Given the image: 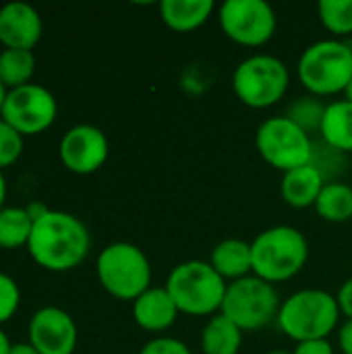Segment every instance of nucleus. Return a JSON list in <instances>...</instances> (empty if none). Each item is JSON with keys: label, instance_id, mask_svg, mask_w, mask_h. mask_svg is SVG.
Listing matches in <instances>:
<instances>
[{"label": "nucleus", "instance_id": "bb28decb", "mask_svg": "<svg viewBox=\"0 0 352 354\" xmlns=\"http://www.w3.org/2000/svg\"><path fill=\"white\" fill-rule=\"evenodd\" d=\"M19 303H21V290L17 282L0 272V326L12 319V315L19 309Z\"/></svg>", "mask_w": 352, "mask_h": 354}, {"label": "nucleus", "instance_id": "e433bc0d", "mask_svg": "<svg viewBox=\"0 0 352 354\" xmlns=\"http://www.w3.org/2000/svg\"><path fill=\"white\" fill-rule=\"evenodd\" d=\"M268 354H293V353H284V351H274V353H268Z\"/></svg>", "mask_w": 352, "mask_h": 354}, {"label": "nucleus", "instance_id": "6e6552de", "mask_svg": "<svg viewBox=\"0 0 352 354\" xmlns=\"http://www.w3.org/2000/svg\"><path fill=\"white\" fill-rule=\"evenodd\" d=\"M280 305L274 284L251 274L228 284L220 313L243 332H257L278 319Z\"/></svg>", "mask_w": 352, "mask_h": 354}, {"label": "nucleus", "instance_id": "412c9836", "mask_svg": "<svg viewBox=\"0 0 352 354\" xmlns=\"http://www.w3.org/2000/svg\"><path fill=\"white\" fill-rule=\"evenodd\" d=\"M313 207L317 216L326 222H349L352 220V187L340 180H328Z\"/></svg>", "mask_w": 352, "mask_h": 354}, {"label": "nucleus", "instance_id": "4be33fe9", "mask_svg": "<svg viewBox=\"0 0 352 354\" xmlns=\"http://www.w3.org/2000/svg\"><path fill=\"white\" fill-rule=\"evenodd\" d=\"M35 71V56L31 50H2L0 52V83L10 91L31 81Z\"/></svg>", "mask_w": 352, "mask_h": 354}, {"label": "nucleus", "instance_id": "6ab92c4d", "mask_svg": "<svg viewBox=\"0 0 352 354\" xmlns=\"http://www.w3.org/2000/svg\"><path fill=\"white\" fill-rule=\"evenodd\" d=\"M319 135L330 149L352 153V104L349 100H334L326 106Z\"/></svg>", "mask_w": 352, "mask_h": 354}, {"label": "nucleus", "instance_id": "cd10ccee", "mask_svg": "<svg viewBox=\"0 0 352 354\" xmlns=\"http://www.w3.org/2000/svg\"><path fill=\"white\" fill-rule=\"evenodd\" d=\"M139 354H191L189 346L176 338H151L147 344H143V348L139 351Z\"/></svg>", "mask_w": 352, "mask_h": 354}, {"label": "nucleus", "instance_id": "b1692460", "mask_svg": "<svg viewBox=\"0 0 352 354\" xmlns=\"http://www.w3.org/2000/svg\"><path fill=\"white\" fill-rule=\"evenodd\" d=\"M317 15L330 33L338 37L352 33V0H322L317 4Z\"/></svg>", "mask_w": 352, "mask_h": 354}, {"label": "nucleus", "instance_id": "c756f323", "mask_svg": "<svg viewBox=\"0 0 352 354\" xmlns=\"http://www.w3.org/2000/svg\"><path fill=\"white\" fill-rule=\"evenodd\" d=\"M336 299H338V305H340L342 315H346L349 319H352V276L340 286Z\"/></svg>", "mask_w": 352, "mask_h": 354}, {"label": "nucleus", "instance_id": "a211bd4d", "mask_svg": "<svg viewBox=\"0 0 352 354\" xmlns=\"http://www.w3.org/2000/svg\"><path fill=\"white\" fill-rule=\"evenodd\" d=\"M216 4L212 0H162L160 2V19L164 25L178 33H189L199 29L212 12Z\"/></svg>", "mask_w": 352, "mask_h": 354}, {"label": "nucleus", "instance_id": "1a4fd4ad", "mask_svg": "<svg viewBox=\"0 0 352 354\" xmlns=\"http://www.w3.org/2000/svg\"><path fill=\"white\" fill-rule=\"evenodd\" d=\"M255 145L263 162L282 174L311 164L315 156L311 135L288 116L266 118L255 133Z\"/></svg>", "mask_w": 352, "mask_h": 354}, {"label": "nucleus", "instance_id": "a878e982", "mask_svg": "<svg viewBox=\"0 0 352 354\" xmlns=\"http://www.w3.org/2000/svg\"><path fill=\"white\" fill-rule=\"evenodd\" d=\"M23 153V135L0 118V172L12 166Z\"/></svg>", "mask_w": 352, "mask_h": 354}, {"label": "nucleus", "instance_id": "39448f33", "mask_svg": "<svg viewBox=\"0 0 352 354\" xmlns=\"http://www.w3.org/2000/svg\"><path fill=\"white\" fill-rule=\"evenodd\" d=\"M297 75L309 95L330 97L344 93L352 79V46L342 39H319L299 58Z\"/></svg>", "mask_w": 352, "mask_h": 354}, {"label": "nucleus", "instance_id": "f8f14e48", "mask_svg": "<svg viewBox=\"0 0 352 354\" xmlns=\"http://www.w3.org/2000/svg\"><path fill=\"white\" fill-rule=\"evenodd\" d=\"M110 153L108 137L102 129L93 124H77L71 127L58 147V156L62 166L73 174H93L98 172Z\"/></svg>", "mask_w": 352, "mask_h": 354}, {"label": "nucleus", "instance_id": "ddd939ff", "mask_svg": "<svg viewBox=\"0 0 352 354\" xmlns=\"http://www.w3.org/2000/svg\"><path fill=\"white\" fill-rule=\"evenodd\" d=\"M77 338V324L64 309L44 307L31 315L29 344L39 354H73Z\"/></svg>", "mask_w": 352, "mask_h": 354}, {"label": "nucleus", "instance_id": "9b49d317", "mask_svg": "<svg viewBox=\"0 0 352 354\" xmlns=\"http://www.w3.org/2000/svg\"><path fill=\"white\" fill-rule=\"evenodd\" d=\"M58 114V102L50 89L37 83L10 89L6 93L0 118L8 122L19 135L31 137L48 131Z\"/></svg>", "mask_w": 352, "mask_h": 354}, {"label": "nucleus", "instance_id": "c85d7f7f", "mask_svg": "<svg viewBox=\"0 0 352 354\" xmlns=\"http://www.w3.org/2000/svg\"><path fill=\"white\" fill-rule=\"evenodd\" d=\"M293 354H334V346L328 338L307 340V342H297Z\"/></svg>", "mask_w": 352, "mask_h": 354}, {"label": "nucleus", "instance_id": "2f4dec72", "mask_svg": "<svg viewBox=\"0 0 352 354\" xmlns=\"http://www.w3.org/2000/svg\"><path fill=\"white\" fill-rule=\"evenodd\" d=\"M8 354H39L29 342H17L10 346V353Z\"/></svg>", "mask_w": 352, "mask_h": 354}, {"label": "nucleus", "instance_id": "c9c22d12", "mask_svg": "<svg viewBox=\"0 0 352 354\" xmlns=\"http://www.w3.org/2000/svg\"><path fill=\"white\" fill-rule=\"evenodd\" d=\"M344 100H349L352 104V79H351V83H349V87L344 89Z\"/></svg>", "mask_w": 352, "mask_h": 354}, {"label": "nucleus", "instance_id": "473e14b6", "mask_svg": "<svg viewBox=\"0 0 352 354\" xmlns=\"http://www.w3.org/2000/svg\"><path fill=\"white\" fill-rule=\"evenodd\" d=\"M10 340H8V336L0 330V354H8L10 353Z\"/></svg>", "mask_w": 352, "mask_h": 354}, {"label": "nucleus", "instance_id": "7ed1b4c3", "mask_svg": "<svg viewBox=\"0 0 352 354\" xmlns=\"http://www.w3.org/2000/svg\"><path fill=\"white\" fill-rule=\"evenodd\" d=\"M338 299L322 288H303L293 292L280 305L278 326L295 342L328 338L340 322Z\"/></svg>", "mask_w": 352, "mask_h": 354}, {"label": "nucleus", "instance_id": "5701e85b", "mask_svg": "<svg viewBox=\"0 0 352 354\" xmlns=\"http://www.w3.org/2000/svg\"><path fill=\"white\" fill-rule=\"evenodd\" d=\"M33 220L25 207L0 209V249H19L29 243Z\"/></svg>", "mask_w": 352, "mask_h": 354}, {"label": "nucleus", "instance_id": "f257e3e1", "mask_svg": "<svg viewBox=\"0 0 352 354\" xmlns=\"http://www.w3.org/2000/svg\"><path fill=\"white\" fill-rule=\"evenodd\" d=\"M91 236L87 226L73 214L50 209L37 222L27 243L31 259L48 272L79 268L89 255Z\"/></svg>", "mask_w": 352, "mask_h": 354}, {"label": "nucleus", "instance_id": "0eeeda50", "mask_svg": "<svg viewBox=\"0 0 352 354\" xmlns=\"http://www.w3.org/2000/svg\"><path fill=\"white\" fill-rule=\"evenodd\" d=\"M290 85L286 64L272 54H253L245 58L232 73L234 95L253 110L278 104Z\"/></svg>", "mask_w": 352, "mask_h": 354}, {"label": "nucleus", "instance_id": "393cba45", "mask_svg": "<svg viewBox=\"0 0 352 354\" xmlns=\"http://www.w3.org/2000/svg\"><path fill=\"white\" fill-rule=\"evenodd\" d=\"M326 106L328 104H324L315 95H303V97H297L290 104V108H288V112L284 116H288L293 122H297L303 131H307L311 135V133H319Z\"/></svg>", "mask_w": 352, "mask_h": 354}, {"label": "nucleus", "instance_id": "aec40b11", "mask_svg": "<svg viewBox=\"0 0 352 354\" xmlns=\"http://www.w3.org/2000/svg\"><path fill=\"white\" fill-rule=\"evenodd\" d=\"M199 342L203 354H239L243 346V330L226 315L216 313L205 324Z\"/></svg>", "mask_w": 352, "mask_h": 354}, {"label": "nucleus", "instance_id": "423d86ee", "mask_svg": "<svg viewBox=\"0 0 352 354\" xmlns=\"http://www.w3.org/2000/svg\"><path fill=\"white\" fill-rule=\"evenodd\" d=\"M102 288L118 301H135L151 288V263L143 249L133 243H112L102 249L95 261Z\"/></svg>", "mask_w": 352, "mask_h": 354}, {"label": "nucleus", "instance_id": "4468645a", "mask_svg": "<svg viewBox=\"0 0 352 354\" xmlns=\"http://www.w3.org/2000/svg\"><path fill=\"white\" fill-rule=\"evenodd\" d=\"M41 33V17L31 4L10 2L0 8V44L6 50H33Z\"/></svg>", "mask_w": 352, "mask_h": 354}, {"label": "nucleus", "instance_id": "2eb2a0df", "mask_svg": "<svg viewBox=\"0 0 352 354\" xmlns=\"http://www.w3.org/2000/svg\"><path fill=\"white\" fill-rule=\"evenodd\" d=\"M180 315L166 286H151L133 301V319L145 332H164Z\"/></svg>", "mask_w": 352, "mask_h": 354}, {"label": "nucleus", "instance_id": "7c9ffc66", "mask_svg": "<svg viewBox=\"0 0 352 354\" xmlns=\"http://www.w3.org/2000/svg\"><path fill=\"white\" fill-rule=\"evenodd\" d=\"M338 346L344 354H352V319H346V324L338 332Z\"/></svg>", "mask_w": 352, "mask_h": 354}, {"label": "nucleus", "instance_id": "dca6fc26", "mask_svg": "<svg viewBox=\"0 0 352 354\" xmlns=\"http://www.w3.org/2000/svg\"><path fill=\"white\" fill-rule=\"evenodd\" d=\"M326 183L328 180L324 172L311 162L307 166H301L282 174L280 195L290 207H297V209L313 207Z\"/></svg>", "mask_w": 352, "mask_h": 354}, {"label": "nucleus", "instance_id": "20e7f679", "mask_svg": "<svg viewBox=\"0 0 352 354\" xmlns=\"http://www.w3.org/2000/svg\"><path fill=\"white\" fill-rule=\"evenodd\" d=\"M228 282L210 266V261H183L168 280L166 290L176 303L178 311L189 317H214L220 313Z\"/></svg>", "mask_w": 352, "mask_h": 354}, {"label": "nucleus", "instance_id": "f03ea898", "mask_svg": "<svg viewBox=\"0 0 352 354\" xmlns=\"http://www.w3.org/2000/svg\"><path fill=\"white\" fill-rule=\"evenodd\" d=\"M253 276L280 284L293 280L307 266L309 243L295 226H272L261 230L251 243Z\"/></svg>", "mask_w": 352, "mask_h": 354}, {"label": "nucleus", "instance_id": "9d476101", "mask_svg": "<svg viewBox=\"0 0 352 354\" xmlns=\"http://www.w3.org/2000/svg\"><path fill=\"white\" fill-rule=\"evenodd\" d=\"M218 21L230 41L247 48L268 44L278 27L276 12L266 0H226L218 8Z\"/></svg>", "mask_w": 352, "mask_h": 354}, {"label": "nucleus", "instance_id": "72a5a7b5", "mask_svg": "<svg viewBox=\"0 0 352 354\" xmlns=\"http://www.w3.org/2000/svg\"><path fill=\"white\" fill-rule=\"evenodd\" d=\"M4 197H6V183H4V176L0 172V209L4 207Z\"/></svg>", "mask_w": 352, "mask_h": 354}, {"label": "nucleus", "instance_id": "f3484780", "mask_svg": "<svg viewBox=\"0 0 352 354\" xmlns=\"http://www.w3.org/2000/svg\"><path fill=\"white\" fill-rule=\"evenodd\" d=\"M210 266L230 284L241 278L253 274V259H251V243L241 239H224L220 241L212 255Z\"/></svg>", "mask_w": 352, "mask_h": 354}, {"label": "nucleus", "instance_id": "f704fd0d", "mask_svg": "<svg viewBox=\"0 0 352 354\" xmlns=\"http://www.w3.org/2000/svg\"><path fill=\"white\" fill-rule=\"evenodd\" d=\"M6 93H8V89L0 83V114H2V106H4V100H6Z\"/></svg>", "mask_w": 352, "mask_h": 354}]
</instances>
